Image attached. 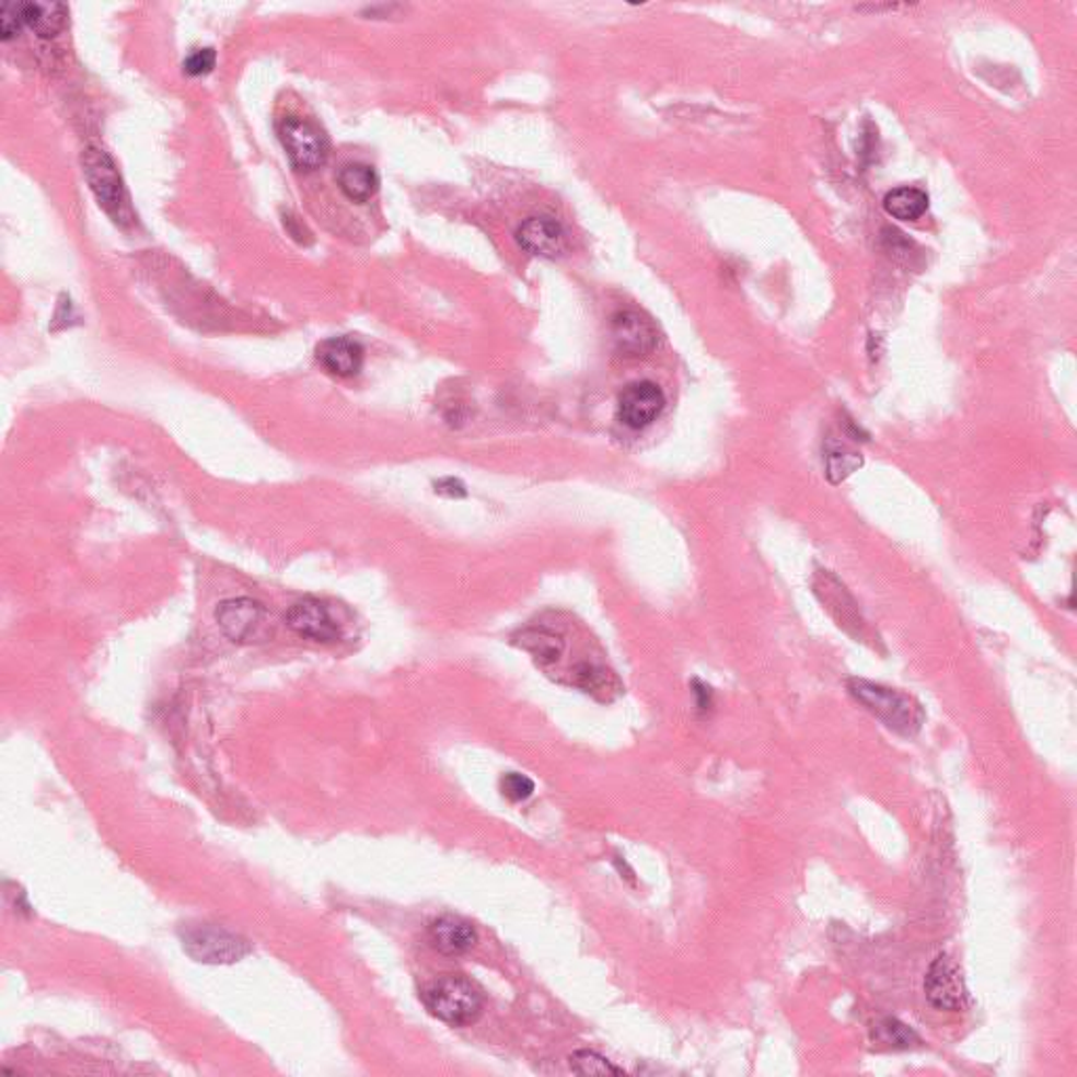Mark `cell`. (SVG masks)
<instances>
[{
	"label": "cell",
	"mask_w": 1077,
	"mask_h": 1077,
	"mask_svg": "<svg viewBox=\"0 0 1077 1077\" xmlns=\"http://www.w3.org/2000/svg\"><path fill=\"white\" fill-rule=\"evenodd\" d=\"M861 465V455H857V453H853V451H848L844 447L842 449L837 447V449L827 453V476H830V480L834 485L842 483L844 478H848Z\"/></svg>",
	"instance_id": "22"
},
{
	"label": "cell",
	"mask_w": 1077,
	"mask_h": 1077,
	"mask_svg": "<svg viewBox=\"0 0 1077 1077\" xmlns=\"http://www.w3.org/2000/svg\"><path fill=\"white\" fill-rule=\"evenodd\" d=\"M613 341L623 356H647L659 344V331L655 323L640 312H619L613 319Z\"/></svg>",
	"instance_id": "10"
},
{
	"label": "cell",
	"mask_w": 1077,
	"mask_h": 1077,
	"mask_svg": "<svg viewBox=\"0 0 1077 1077\" xmlns=\"http://www.w3.org/2000/svg\"><path fill=\"white\" fill-rule=\"evenodd\" d=\"M22 15L40 38H54L68 24V7L61 2H22Z\"/></svg>",
	"instance_id": "15"
},
{
	"label": "cell",
	"mask_w": 1077,
	"mask_h": 1077,
	"mask_svg": "<svg viewBox=\"0 0 1077 1077\" xmlns=\"http://www.w3.org/2000/svg\"><path fill=\"white\" fill-rule=\"evenodd\" d=\"M82 171H84V180H86L91 192L95 194L100 207H104V211L116 223L129 221L131 209H129L127 189H125L123 177H120L114 161L109 159L108 152H104L100 148H89L82 154Z\"/></svg>",
	"instance_id": "3"
},
{
	"label": "cell",
	"mask_w": 1077,
	"mask_h": 1077,
	"mask_svg": "<svg viewBox=\"0 0 1077 1077\" xmlns=\"http://www.w3.org/2000/svg\"><path fill=\"white\" fill-rule=\"evenodd\" d=\"M695 688H697V691H695V695L699 697L700 709H707V707L711 705V693H709V688H707V686H703L699 682H695Z\"/></svg>",
	"instance_id": "27"
},
{
	"label": "cell",
	"mask_w": 1077,
	"mask_h": 1077,
	"mask_svg": "<svg viewBox=\"0 0 1077 1077\" xmlns=\"http://www.w3.org/2000/svg\"><path fill=\"white\" fill-rule=\"evenodd\" d=\"M570 1069L579 1076H623L619 1067L592 1051L575 1052L570 1056Z\"/></svg>",
	"instance_id": "20"
},
{
	"label": "cell",
	"mask_w": 1077,
	"mask_h": 1077,
	"mask_svg": "<svg viewBox=\"0 0 1077 1077\" xmlns=\"http://www.w3.org/2000/svg\"><path fill=\"white\" fill-rule=\"evenodd\" d=\"M287 625L301 638L316 642H335L341 636V625L333 617L328 606L316 598H303L287 613Z\"/></svg>",
	"instance_id": "8"
},
{
	"label": "cell",
	"mask_w": 1077,
	"mask_h": 1077,
	"mask_svg": "<svg viewBox=\"0 0 1077 1077\" xmlns=\"http://www.w3.org/2000/svg\"><path fill=\"white\" fill-rule=\"evenodd\" d=\"M518 244L537 255V257H558L565 251V230L558 221L549 217H531L526 219L518 232H516Z\"/></svg>",
	"instance_id": "12"
},
{
	"label": "cell",
	"mask_w": 1077,
	"mask_h": 1077,
	"mask_svg": "<svg viewBox=\"0 0 1077 1077\" xmlns=\"http://www.w3.org/2000/svg\"><path fill=\"white\" fill-rule=\"evenodd\" d=\"M217 623L223 634L239 645L262 642L269 632V619L264 604L251 598H232L219 604Z\"/></svg>",
	"instance_id": "5"
},
{
	"label": "cell",
	"mask_w": 1077,
	"mask_h": 1077,
	"mask_svg": "<svg viewBox=\"0 0 1077 1077\" xmlns=\"http://www.w3.org/2000/svg\"><path fill=\"white\" fill-rule=\"evenodd\" d=\"M501 789H503V796L510 798L512 802H522L526 798L533 796L535 791V783L533 779H529L526 775H520V773H508L503 779H501Z\"/></svg>",
	"instance_id": "24"
},
{
	"label": "cell",
	"mask_w": 1077,
	"mask_h": 1077,
	"mask_svg": "<svg viewBox=\"0 0 1077 1077\" xmlns=\"http://www.w3.org/2000/svg\"><path fill=\"white\" fill-rule=\"evenodd\" d=\"M814 592L821 598L825 609L834 615L839 627H844L855 638H861L865 621L859 613V606L853 600V595L846 592V588L835 579L834 575L821 572L814 581Z\"/></svg>",
	"instance_id": "11"
},
{
	"label": "cell",
	"mask_w": 1077,
	"mask_h": 1077,
	"mask_svg": "<svg viewBox=\"0 0 1077 1077\" xmlns=\"http://www.w3.org/2000/svg\"><path fill=\"white\" fill-rule=\"evenodd\" d=\"M436 493L438 495H444V497H465L467 490L463 483H459L458 478H442L440 483H436Z\"/></svg>",
	"instance_id": "26"
},
{
	"label": "cell",
	"mask_w": 1077,
	"mask_h": 1077,
	"mask_svg": "<svg viewBox=\"0 0 1077 1077\" xmlns=\"http://www.w3.org/2000/svg\"><path fill=\"white\" fill-rule=\"evenodd\" d=\"M182 941L189 958L202 964H234L251 951L244 939L211 924L189 926L184 930Z\"/></svg>",
	"instance_id": "4"
},
{
	"label": "cell",
	"mask_w": 1077,
	"mask_h": 1077,
	"mask_svg": "<svg viewBox=\"0 0 1077 1077\" xmlns=\"http://www.w3.org/2000/svg\"><path fill=\"white\" fill-rule=\"evenodd\" d=\"M575 682L577 686H581L583 691L592 693V695H606L609 691L615 688V678L611 675V672L602 670V668H595V665H579L575 670Z\"/></svg>",
	"instance_id": "21"
},
{
	"label": "cell",
	"mask_w": 1077,
	"mask_h": 1077,
	"mask_svg": "<svg viewBox=\"0 0 1077 1077\" xmlns=\"http://www.w3.org/2000/svg\"><path fill=\"white\" fill-rule=\"evenodd\" d=\"M924 994L933 1008L960 1012L969 1004V992L962 978V970L947 956L939 953L928 966L924 978Z\"/></svg>",
	"instance_id": "7"
},
{
	"label": "cell",
	"mask_w": 1077,
	"mask_h": 1077,
	"mask_svg": "<svg viewBox=\"0 0 1077 1077\" xmlns=\"http://www.w3.org/2000/svg\"><path fill=\"white\" fill-rule=\"evenodd\" d=\"M848 691L867 711H871L890 730L903 737H914L924 725L922 705L914 697L896 688H889L862 678H853L848 680Z\"/></svg>",
	"instance_id": "1"
},
{
	"label": "cell",
	"mask_w": 1077,
	"mask_h": 1077,
	"mask_svg": "<svg viewBox=\"0 0 1077 1077\" xmlns=\"http://www.w3.org/2000/svg\"><path fill=\"white\" fill-rule=\"evenodd\" d=\"M665 396L652 381H636L623 390L619 398L621 421L632 430H645L663 410Z\"/></svg>",
	"instance_id": "9"
},
{
	"label": "cell",
	"mask_w": 1077,
	"mask_h": 1077,
	"mask_svg": "<svg viewBox=\"0 0 1077 1077\" xmlns=\"http://www.w3.org/2000/svg\"><path fill=\"white\" fill-rule=\"evenodd\" d=\"M431 947L444 956H461L470 951L476 941V928L472 922L459 916H442L433 919L428 928Z\"/></svg>",
	"instance_id": "13"
},
{
	"label": "cell",
	"mask_w": 1077,
	"mask_h": 1077,
	"mask_svg": "<svg viewBox=\"0 0 1077 1077\" xmlns=\"http://www.w3.org/2000/svg\"><path fill=\"white\" fill-rule=\"evenodd\" d=\"M421 999L426 1008L442 1023L465 1027L476 1023L483 1015L480 992L463 976H442L430 983Z\"/></svg>",
	"instance_id": "2"
},
{
	"label": "cell",
	"mask_w": 1077,
	"mask_h": 1077,
	"mask_svg": "<svg viewBox=\"0 0 1077 1077\" xmlns=\"http://www.w3.org/2000/svg\"><path fill=\"white\" fill-rule=\"evenodd\" d=\"M324 369L337 378H354L362 369L364 351L358 341L350 337H331L316 350Z\"/></svg>",
	"instance_id": "14"
},
{
	"label": "cell",
	"mask_w": 1077,
	"mask_h": 1077,
	"mask_svg": "<svg viewBox=\"0 0 1077 1077\" xmlns=\"http://www.w3.org/2000/svg\"><path fill=\"white\" fill-rule=\"evenodd\" d=\"M280 141L291 162L301 171L321 169L328 157V143L321 129L303 118L289 116L278 125Z\"/></svg>",
	"instance_id": "6"
},
{
	"label": "cell",
	"mask_w": 1077,
	"mask_h": 1077,
	"mask_svg": "<svg viewBox=\"0 0 1077 1077\" xmlns=\"http://www.w3.org/2000/svg\"><path fill=\"white\" fill-rule=\"evenodd\" d=\"M873 1042L880 1046L889 1049H912L919 1044V1035L910 1027L901 1023L899 1019H884L873 1027Z\"/></svg>",
	"instance_id": "19"
},
{
	"label": "cell",
	"mask_w": 1077,
	"mask_h": 1077,
	"mask_svg": "<svg viewBox=\"0 0 1077 1077\" xmlns=\"http://www.w3.org/2000/svg\"><path fill=\"white\" fill-rule=\"evenodd\" d=\"M884 209L901 221H916L928 211V196L917 188H896L887 194Z\"/></svg>",
	"instance_id": "18"
},
{
	"label": "cell",
	"mask_w": 1077,
	"mask_h": 1077,
	"mask_svg": "<svg viewBox=\"0 0 1077 1077\" xmlns=\"http://www.w3.org/2000/svg\"><path fill=\"white\" fill-rule=\"evenodd\" d=\"M22 24H24L22 2H7V4H2V9H0V38L2 40L15 38L20 34V30H22Z\"/></svg>",
	"instance_id": "23"
},
{
	"label": "cell",
	"mask_w": 1077,
	"mask_h": 1077,
	"mask_svg": "<svg viewBox=\"0 0 1077 1077\" xmlns=\"http://www.w3.org/2000/svg\"><path fill=\"white\" fill-rule=\"evenodd\" d=\"M337 184H339L341 192L350 200H354V202H367L378 192L379 177L373 166L360 164V162H351V164H346L339 171Z\"/></svg>",
	"instance_id": "16"
},
{
	"label": "cell",
	"mask_w": 1077,
	"mask_h": 1077,
	"mask_svg": "<svg viewBox=\"0 0 1077 1077\" xmlns=\"http://www.w3.org/2000/svg\"><path fill=\"white\" fill-rule=\"evenodd\" d=\"M216 49L205 47V49H194L184 61V70L189 77H202L209 74L216 68Z\"/></svg>",
	"instance_id": "25"
},
{
	"label": "cell",
	"mask_w": 1077,
	"mask_h": 1077,
	"mask_svg": "<svg viewBox=\"0 0 1077 1077\" xmlns=\"http://www.w3.org/2000/svg\"><path fill=\"white\" fill-rule=\"evenodd\" d=\"M518 645L524 648L526 652H531L538 663L543 665H552V663H558L563 652H565V640L545 629V627H531V629H524L520 634V640Z\"/></svg>",
	"instance_id": "17"
}]
</instances>
